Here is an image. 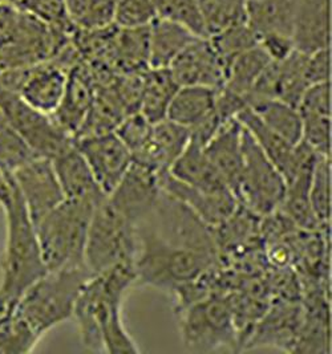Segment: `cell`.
I'll return each instance as SVG.
<instances>
[{
    "instance_id": "cell-42",
    "label": "cell",
    "mask_w": 332,
    "mask_h": 354,
    "mask_svg": "<svg viewBox=\"0 0 332 354\" xmlns=\"http://www.w3.org/2000/svg\"><path fill=\"white\" fill-rule=\"evenodd\" d=\"M11 199V178L0 170V205L4 207Z\"/></svg>"
},
{
    "instance_id": "cell-25",
    "label": "cell",
    "mask_w": 332,
    "mask_h": 354,
    "mask_svg": "<svg viewBox=\"0 0 332 354\" xmlns=\"http://www.w3.org/2000/svg\"><path fill=\"white\" fill-rule=\"evenodd\" d=\"M298 4L299 0H246V23L259 39L272 33L291 37Z\"/></svg>"
},
{
    "instance_id": "cell-39",
    "label": "cell",
    "mask_w": 332,
    "mask_h": 354,
    "mask_svg": "<svg viewBox=\"0 0 332 354\" xmlns=\"http://www.w3.org/2000/svg\"><path fill=\"white\" fill-rule=\"evenodd\" d=\"M24 19V11L12 0H0V48L14 40Z\"/></svg>"
},
{
    "instance_id": "cell-19",
    "label": "cell",
    "mask_w": 332,
    "mask_h": 354,
    "mask_svg": "<svg viewBox=\"0 0 332 354\" xmlns=\"http://www.w3.org/2000/svg\"><path fill=\"white\" fill-rule=\"evenodd\" d=\"M294 48L304 55L331 47V0H299L292 27Z\"/></svg>"
},
{
    "instance_id": "cell-5",
    "label": "cell",
    "mask_w": 332,
    "mask_h": 354,
    "mask_svg": "<svg viewBox=\"0 0 332 354\" xmlns=\"http://www.w3.org/2000/svg\"><path fill=\"white\" fill-rule=\"evenodd\" d=\"M96 203L92 201L64 199L35 225L48 271L85 267V243Z\"/></svg>"
},
{
    "instance_id": "cell-33",
    "label": "cell",
    "mask_w": 332,
    "mask_h": 354,
    "mask_svg": "<svg viewBox=\"0 0 332 354\" xmlns=\"http://www.w3.org/2000/svg\"><path fill=\"white\" fill-rule=\"evenodd\" d=\"M35 157L36 154L26 140L0 112V170L6 174H11Z\"/></svg>"
},
{
    "instance_id": "cell-16",
    "label": "cell",
    "mask_w": 332,
    "mask_h": 354,
    "mask_svg": "<svg viewBox=\"0 0 332 354\" xmlns=\"http://www.w3.org/2000/svg\"><path fill=\"white\" fill-rule=\"evenodd\" d=\"M189 140V129L165 118L152 125L143 146L132 156L133 162L152 170L159 177L169 173Z\"/></svg>"
},
{
    "instance_id": "cell-2",
    "label": "cell",
    "mask_w": 332,
    "mask_h": 354,
    "mask_svg": "<svg viewBox=\"0 0 332 354\" xmlns=\"http://www.w3.org/2000/svg\"><path fill=\"white\" fill-rule=\"evenodd\" d=\"M137 247L133 260L136 283L173 290L198 280L216 267L218 254L206 251L145 223L136 227Z\"/></svg>"
},
{
    "instance_id": "cell-22",
    "label": "cell",
    "mask_w": 332,
    "mask_h": 354,
    "mask_svg": "<svg viewBox=\"0 0 332 354\" xmlns=\"http://www.w3.org/2000/svg\"><path fill=\"white\" fill-rule=\"evenodd\" d=\"M108 65L114 75L141 73L149 66V26L139 28L117 27Z\"/></svg>"
},
{
    "instance_id": "cell-36",
    "label": "cell",
    "mask_w": 332,
    "mask_h": 354,
    "mask_svg": "<svg viewBox=\"0 0 332 354\" xmlns=\"http://www.w3.org/2000/svg\"><path fill=\"white\" fill-rule=\"evenodd\" d=\"M16 4L48 28L72 35L75 26L68 17L65 0H16Z\"/></svg>"
},
{
    "instance_id": "cell-37",
    "label": "cell",
    "mask_w": 332,
    "mask_h": 354,
    "mask_svg": "<svg viewBox=\"0 0 332 354\" xmlns=\"http://www.w3.org/2000/svg\"><path fill=\"white\" fill-rule=\"evenodd\" d=\"M209 40L225 63L239 53L259 44L258 35L254 32L246 21L231 26L225 31L209 37Z\"/></svg>"
},
{
    "instance_id": "cell-27",
    "label": "cell",
    "mask_w": 332,
    "mask_h": 354,
    "mask_svg": "<svg viewBox=\"0 0 332 354\" xmlns=\"http://www.w3.org/2000/svg\"><path fill=\"white\" fill-rule=\"evenodd\" d=\"M271 59L258 44L225 63V82L221 88L242 97L247 104V96L254 84L269 65Z\"/></svg>"
},
{
    "instance_id": "cell-26",
    "label": "cell",
    "mask_w": 332,
    "mask_h": 354,
    "mask_svg": "<svg viewBox=\"0 0 332 354\" xmlns=\"http://www.w3.org/2000/svg\"><path fill=\"white\" fill-rule=\"evenodd\" d=\"M194 39L197 36L185 27L156 17L149 24V66L168 68Z\"/></svg>"
},
{
    "instance_id": "cell-40",
    "label": "cell",
    "mask_w": 332,
    "mask_h": 354,
    "mask_svg": "<svg viewBox=\"0 0 332 354\" xmlns=\"http://www.w3.org/2000/svg\"><path fill=\"white\" fill-rule=\"evenodd\" d=\"M306 80L308 85L331 81V47L307 55Z\"/></svg>"
},
{
    "instance_id": "cell-8",
    "label": "cell",
    "mask_w": 332,
    "mask_h": 354,
    "mask_svg": "<svg viewBox=\"0 0 332 354\" xmlns=\"http://www.w3.org/2000/svg\"><path fill=\"white\" fill-rule=\"evenodd\" d=\"M285 193V178L242 127V167L236 190L238 203L258 216H269L278 211Z\"/></svg>"
},
{
    "instance_id": "cell-4",
    "label": "cell",
    "mask_w": 332,
    "mask_h": 354,
    "mask_svg": "<svg viewBox=\"0 0 332 354\" xmlns=\"http://www.w3.org/2000/svg\"><path fill=\"white\" fill-rule=\"evenodd\" d=\"M87 267L47 271L16 301V313L43 337L49 329L69 320L80 290L92 276Z\"/></svg>"
},
{
    "instance_id": "cell-21",
    "label": "cell",
    "mask_w": 332,
    "mask_h": 354,
    "mask_svg": "<svg viewBox=\"0 0 332 354\" xmlns=\"http://www.w3.org/2000/svg\"><path fill=\"white\" fill-rule=\"evenodd\" d=\"M51 161L65 199L98 202L105 195L73 140Z\"/></svg>"
},
{
    "instance_id": "cell-28",
    "label": "cell",
    "mask_w": 332,
    "mask_h": 354,
    "mask_svg": "<svg viewBox=\"0 0 332 354\" xmlns=\"http://www.w3.org/2000/svg\"><path fill=\"white\" fill-rule=\"evenodd\" d=\"M178 88L169 68H148L143 73L140 113L152 124L165 120Z\"/></svg>"
},
{
    "instance_id": "cell-12",
    "label": "cell",
    "mask_w": 332,
    "mask_h": 354,
    "mask_svg": "<svg viewBox=\"0 0 332 354\" xmlns=\"http://www.w3.org/2000/svg\"><path fill=\"white\" fill-rule=\"evenodd\" d=\"M159 194V176L133 162L125 176L107 198L114 209L137 227L153 211Z\"/></svg>"
},
{
    "instance_id": "cell-35",
    "label": "cell",
    "mask_w": 332,
    "mask_h": 354,
    "mask_svg": "<svg viewBox=\"0 0 332 354\" xmlns=\"http://www.w3.org/2000/svg\"><path fill=\"white\" fill-rule=\"evenodd\" d=\"M310 202L319 223L330 225L331 221V157L317 156L311 183Z\"/></svg>"
},
{
    "instance_id": "cell-38",
    "label": "cell",
    "mask_w": 332,
    "mask_h": 354,
    "mask_svg": "<svg viewBox=\"0 0 332 354\" xmlns=\"http://www.w3.org/2000/svg\"><path fill=\"white\" fill-rule=\"evenodd\" d=\"M156 19L153 0H116L114 26L120 28L146 27Z\"/></svg>"
},
{
    "instance_id": "cell-29",
    "label": "cell",
    "mask_w": 332,
    "mask_h": 354,
    "mask_svg": "<svg viewBox=\"0 0 332 354\" xmlns=\"http://www.w3.org/2000/svg\"><path fill=\"white\" fill-rule=\"evenodd\" d=\"M247 106L259 120L291 145L302 141V120L298 109L277 98H255Z\"/></svg>"
},
{
    "instance_id": "cell-1",
    "label": "cell",
    "mask_w": 332,
    "mask_h": 354,
    "mask_svg": "<svg viewBox=\"0 0 332 354\" xmlns=\"http://www.w3.org/2000/svg\"><path fill=\"white\" fill-rule=\"evenodd\" d=\"M136 284L133 261L92 274L80 290L73 316L82 346L89 352L140 353L123 320V303Z\"/></svg>"
},
{
    "instance_id": "cell-14",
    "label": "cell",
    "mask_w": 332,
    "mask_h": 354,
    "mask_svg": "<svg viewBox=\"0 0 332 354\" xmlns=\"http://www.w3.org/2000/svg\"><path fill=\"white\" fill-rule=\"evenodd\" d=\"M302 141L319 156L331 157V81L310 85L297 106Z\"/></svg>"
},
{
    "instance_id": "cell-6",
    "label": "cell",
    "mask_w": 332,
    "mask_h": 354,
    "mask_svg": "<svg viewBox=\"0 0 332 354\" xmlns=\"http://www.w3.org/2000/svg\"><path fill=\"white\" fill-rule=\"evenodd\" d=\"M180 324L185 348L207 353L238 345L236 312L230 296L210 293L181 309Z\"/></svg>"
},
{
    "instance_id": "cell-43",
    "label": "cell",
    "mask_w": 332,
    "mask_h": 354,
    "mask_svg": "<svg viewBox=\"0 0 332 354\" xmlns=\"http://www.w3.org/2000/svg\"><path fill=\"white\" fill-rule=\"evenodd\" d=\"M15 306L14 303H11L10 300H7L4 296L0 295V322L6 317V315Z\"/></svg>"
},
{
    "instance_id": "cell-41",
    "label": "cell",
    "mask_w": 332,
    "mask_h": 354,
    "mask_svg": "<svg viewBox=\"0 0 332 354\" xmlns=\"http://www.w3.org/2000/svg\"><path fill=\"white\" fill-rule=\"evenodd\" d=\"M259 46L263 49L272 62H281L286 59L294 48L292 39L285 35H266L259 39Z\"/></svg>"
},
{
    "instance_id": "cell-17",
    "label": "cell",
    "mask_w": 332,
    "mask_h": 354,
    "mask_svg": "<svg viewBox=\"0 0 332 354\" xmlns=\"http://www.w3.org/2000/svg\"><path fill=\"white\" fill-rule=\"evenodd\" d=\"M96 81L91 68L79 62L68 71L63 100L51 117L72 138L82 127L95 96Z\"/></svg>"
},
{
    "instance_id": "cell-34",
    "label": "cell",
    "mask_w": 332,
    "mask_h": 354,
    "mask_svg": "<svg viewBox=\"0 0 332 354\" xmlns=\"http://www.w3.org/2000/svg\"><path fill=\"white\" fill-rule=\"evenodd\" d=\"M156 17L185 27L197 37H205V26L198 0H153Z\"/></svg>"
},
{
    "instance_id": "cell-15",
    "label": "cell",
    "mask_w": 332,
    "mask_h": 354,
    "mask_svg": "<svg viewBox=\"0 0 332 354\" xmlns=\"http://www.w3.org/2000/svg\"><path fill=\"white\" fill-rule=\"evenodd\" d=\"M159 186L164 193L184 203L211 228L225 223L239 205L231 190L204 192L180 182L169 173L159 176Z\"/></svg>"
},
{
    "instance_id": "cell-32",
    "label": "cell",
    "mask_w": 332,
    "mask_h": 354,
    "mask_svg": "<svg viewBox=\"0 0 332 354\" xmlns=\"http://www.w3.org/2000/svg\"><path fill=\"white\" fill-rule=\"evenodd\" d=\"M40 338L14 308L0 322V354L30 353Z\"/></svg>"
},
{
    "instance_id": "cell-24",
    "label": "cell",
    "mask_w": 332,
    "mask_h": 354,
    "mask_svg": "<svg viewBox=\"0 0 332 354\" xmlns=\"http://www.w3.org/2000/svg\"><path fill=\"white\" fill-rule=\"evenodd\" d=\"M217 89L201 85H184L175 92L166 112V120L194 129L216 112Z\"/></svg>"
},
{
    "instance_id": "cell-20",
    "label": "cell",
    "mask_w": 332,
    "mask_h": 354,
    "mask_svg": "<svg viewBox=\"0 0 332 354\" xmlns=\"http://www.w3.org/2000/svg\"><path fill=\"white\" fill-rule=\"evenodd\" d=\"M209 162L234 193L242 167V125L237 118L225 121L204 145Z\"/></svg>"
},
{
    "instance_id": "cell-31",
    "label": "cell",
    "mask_w": 332,
    "mask_h": 354,
    "mask_svg": "<svg viewBox=\"0 0 332 354\" xmlns=\"http://www.w3.org/2000/svg\"><path fill=\"white\" fill-rule=\"evenodd\" d=\"M207 39L246 21V0H198Z\"/></svg>"
},
{
    "instance_id": "cell-3",
    "label": "cell",
    "mask_w": 332,
    "mask_h": 354,
    "mask_svg": "<svg viewBox=\"0 0 332 354\" xmlns=\"http://www.w3.org/2000/svg\"><path fill=\"white\" fill-rule=\"evenodd\" d=\"M3 209L7 222V236L0 261V295L16 304L19 297L48 270L42 257L35 225L12 178L11 199Z\"/></svg>"
},
{
    "instance_id": "cell-11",
    "label": "cell",
    "mask_w": 332,
    "mask_h": 354,
    "mask_svg": "<svg viewBox=\"0 0 332 354\" xmlns=\"http://www.w3.org/2000/svg\"><path fill=\"white\" fill-rule=\"evenodd\" d=\"M33 225L65 199L52 161L36 156L10 174Z\"/></svg>"
},
{
    "instance_id": "cell-18",
    "label": "cell",
    "mask_w": 332,
    "mask_h": 354,
    "mask_svg": "<svg viewBox=\"0 0 332 354\" xmlns=\"http://www.w3.org/2000/svg\"><path fill=\"white\" fill-rule=\"evenodd\" d=\"M67 80L68 69L53 60L32 65L27 69L19 96L33 109L52 115L63 100Z\"/></svg>"
},
{
    "instance_id": "cell-13",
    "label": "cell",
    "mask_w": 332,
    "mask_h": 354,
    "mask_svg": "<svg viewBox=\"0 0 332 354\" xmlns=\"http://www.w3.org/2000/svg\"><path fill=\"white\" fill-rule=\"evenodd\" d=\"M168 68L180 86L201 85L220 89L225 82V62L205 37L194 39Z\"/></svg>"
},
{
    "instance_id": "cell-9",
    "label": "cell",
    "mask_w": 332,
    "mask_h": 354,
    "mask_svg": "<svg viewBox=\"0 0 332 354\" xmlns=\"http://www.w3.org/2000/svg\"><path fill=\"white\" fill-rule=\"evenodd\" d=\"M0 112L39 157L52 160L73 140L51 115L33 109L19 93L3 86H0Z\"/></svg>"
},
{
    "instance_id": "cell-7",
    "label": "cell",
    "mask_w": 332,
    "mask_h": 354,
    "mask_svg": "<svg viewBox=\"0 0 332 354\" xmlns=\"http://www.w3.org/2000/svg\"><path fill=\"white\" fill-rule=\"evenodd\" d=\"M136 247V225L114 209L104 195L94 207L88 228L85 267L95 274L119 263L133 261Z\"/></svg>"
},
{
    "instance_id": "cell-30",
    "label": "cell",
    "mask_w": 332,
    "mask_h": 354,
    "mask_svg": "<svg viewBox=\"0 0 332 354\" xmlns=\"http://www.w3.org/2000/svg\"><path fill=\"white\" fill-rule=\"evenodd\" d=\"M116 0H65L68 17L78 30L94 31L114 24Z\"/></svg>"
},
{
    "instance_id": "cell-23",
    "label": "cell",
    "mask_w": 332,
    "mask_h": 354,
    "mask_svg": "<svg viewBox=\"0 0 332 354\" xmlns=\"http://www.w3.org/2000/svg\"><path fill=\"white\" fill-rule=\"evenodd\" d=\"M172 177L204 192L230 190L209 162L204 145L190 137L189 142L169 170Z\"/></svg>"
},
{
    "instance_id": "cell-44",
    "label": "cell",
    "mask_w": 332,
    "mask_h": 354,
    "mask_svg": "<svg viewBox=\"0 0 332 354\" xmlns=\"http://www.w3.org/2000/svg\"><path fill=\"white\" fill-rule=\"evenodd\" d=\"M12 1H16V0H12Z\"/></svg>"
},
{
    "instance_id": "cell-10",
    "label": "cell",
    "mask_w": 332,
    "mask_h": 354,
    "mask_svg": "<svg viewBox=\"0 0 332 354\" xmlns=\"http://www.w3.org/2000/svg\"><path fill=\"white\" fill-rule=\"evenodd\" d=\"M73 144L105 195L113 192L133 163L132 153L114 130L75 137Z\"/></svg>"
}]
</instances>
